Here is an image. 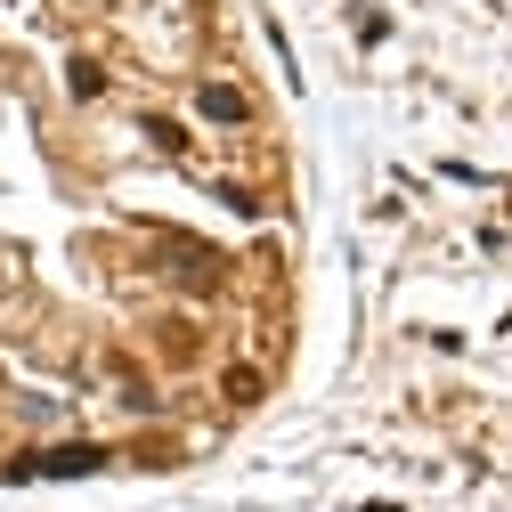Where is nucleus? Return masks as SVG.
<instances>
[{
  "label": "nucleus",
  "instance_id": "1",
  "mask_svg": "<svg viewBox=\"0 0 512 512\" xmlns=\"http://www.w3.org/2000/svg\"><path fill=\"white\" fill-rule=\"evenodd\" d=\"M90 472H106V447L98 439H74V447H49V456L9 464V480H90Z\"/></svg>",
  "mask_w": 512,
  "mask_h": 512
},
{
  "label": "nucleus",
  "instance_id": "2",
  "mask_svg": "<svg viewBox=\"0 0 512 512\" xmlns=\"http://www.w3.org/2000/svg\"><path fill=\"white\" fill-rule=\"evenodd\" d=\"M196 106H204L212 122H244V114H252V106H244V90H228V82H204V90H196Z\"/></svg>",
  "mask_w": 512,
  "mask_h": 512
},
{
  "label": "nucleus",
  "instance_id": "3",
  "mask_svg": "<svg viewBox=\"0 0 512 512\" xmlns=\"http://www.w3.org/2000/svg\"><path fill=\"white\" fill-rule=\"evenodd\" d=\"M66 90H74V98H98V90H106V74L90 66V57H74V66H66Z\"/></svg>",
  "mask_w": 512,
  "mask_h": 512
},
{
  "label": "nucleus",
  "instance_id": "4",
  "mask_svg": "<svg viewBox=\"0 0 512 512\" xmlns=\"http://www.w3.org/2000/svg\"><path fill=\"white\" fill-rule=\"evenodd\" d=\"M147 139H155V147H171V155L187 147V139H179V122H171V114H147Z\"/></svg>",
  "mask_w": 512,
  "mask_h": 512
}]
</instances>
